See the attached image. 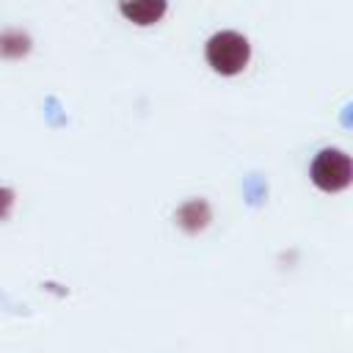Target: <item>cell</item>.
Here are the masks:
<instances>
[{
	"mask_svg": "<svg viewBox=\"0 0 353 353\" xmlns=\"http://www.w3.org/2000/svg\"><path fill=\"white\" fill-rule=\"evenodd\" d=\"M204 58L210 69L221 77H234L251 63V44L237 30H218L204 44Z\"/></svg>",
	"mask_w": 353,
	"mask_h": 353,
	"instance_id": "cell-1",
	"label": "cell"
},
{
	"mask_svg": "<svg viewBox=\"0 0 353 353\" xmlns=\"http://www.w3.org/2000/svg\"><path fill=\"white\" fill-rule=\"evenodd\" d=\"M309 174L323 193H339L353 179V160L339 149H323L314 154Z\"/></svg>",
	"mask_w": 353,
	"mask_h": 353,
	"instance_id": "cell-2",
	"label": "cell"
},
{
	"mask_svg": "<svg viewBox=\"0 0 353 353\" xmlns=\"http://www.w3.org/2000/svg\"><path fill=\"white\" fill-rule=\"evenodd\" d=\"M212 221V204L207 199H188L176 207L174 212V223L185 232V234H199L210 226Z\"/></svg>",
	"mask_w": 353,
	"mask_h": 353,
	"instance_id": "cell-3",
	"label": "cell"
},
{
	"mask_svg": "<svg viewBox=\"0 0 353 353\" xmlns=\"http://www.w3.org/2000/svg\"><path fill=\"white\" fill-rule=\"evenodd\" d=\"M119 11L127 22L138 28H149L165 17L168 0H119Z\"/></svg>",
	"mask_w": 353,
	"mask_h": 353,
	"instance_id": "cell-4",
	"label": "cell"
},
{
	"mask_svg": "<svg viewBox=\"0 0 353 353\" xmlns=\"http://www.w3.org/2000/svg\"><path fill=\"white\" fill-rule=\"evenodd\" d=\"M33 47V39L22 28H3L0 30V58L3 61H22Z\"/></svg>",
	"mask_w": 353,
	"mask_h": 353,
	"instance_id": "cell-5",
	"label": "cell"
},
{
	"mask_svg": "<svg viewBox=\"0 0 353 353\" xmlns=\"http://www.w3.org/2000/svg\"><path fill=\"white\" fill-rule=\"evenodd\" d=\"M14 190L11 188H6V185H0V221H6L8 215H11V210H14Z\"/></svg>",
	"mask_w": 353,
	"mask_h": 353,
	"instance_id": "cell-6",
	"label": "cell"
}]
</instances>
